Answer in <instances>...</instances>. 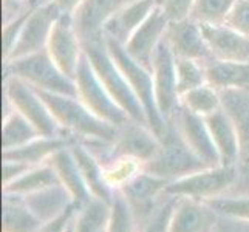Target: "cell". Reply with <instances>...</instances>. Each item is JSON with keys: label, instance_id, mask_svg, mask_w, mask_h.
Masks as SVG:
<instances>
[{"label": "cell", "instance_id": "obj_28", "mask_svg": "<svg viewBox=\"0 0 249 232\" xmlns=\"http://www.w3.org/2000/svg\"><path fill=\"white\" fill-rule=\"evenodd\" d=\"M2 232H37L44 225L28 208L22 195L3 194Z\"/></svg>", "mask_w": 249, "mask_h": 232}, {"label": "cell", "instance_id": "obj_11", "mask_svg": "<svg viewBox=\"0 0 249 232\" xmlns=\"http://www.w3.org/2000/svg\"><path fill=\"white\" fill-rule=\"evenodd\" d=\"M59 17H61V13L51 2L33 10L23 23V28L14 48L8 54V57L3 59V62L47 50L51 30H53Z\"/></svg>", "mask_w": 249, "mask_h": 232}, {"label": "cell", "instance_id": "obj_9", "mask_svg": "<svg viewBox=\"0 0 249 232\" xmlns=\"http://www.w3.org/2000/svg\"><path fill=\"white\" fill-rule=\"evenodd\" d=\"M47 53L59 70L70 79H74L85 50L71 16H61L56 20L47 44Z\"/></svg>", "mask_w": 249, "mask_h": 232}, {"label": "cell", "instance_id": "obj_34", "mask_svg": "<svg viewBox=\"0 0 249 232\" xmlns=\"http://www.w3.org/2000/svg\"><path fill=\"white\" fill-rule=\"evenodd\" d=\"M235 0H195L191 19L200 25H223Z\"/></svg>", "mask_w": 249, "mask_h": 232}, {"label": "cell", "instance_id": "obj_24", "mask_svg": "<svg viewBox=\"0 0 249 232\" xmlns=\"http://www.w3.org/2000/svg\"><path fill=\"white\" fill-rule=\"evenodd\" d=\"M204 70L206 82L220 93L249 91V64L209 59Z\"/></svg>", "mask_w": 249, "mask_h": 232}, {"label": "cell", "instance_id": "obj_36", "mask_svg": "<svg viewBox=\"0 0 249 232\" xmlns=\"http://www.w3.org/2000/svg\"><path fill=\"white\" fill-rule=\"evenodd\" d=\"M110 206L111 211L106 232H140V225L133 215V211L119 191H116Z\"/></svg>", "mask_w": 249, "mask_h": 232}, {"label": "cell", "instance_id": "obj_19", "mask_svg": "<svg viewBox=\"0 0 249 232\" xmlns=\"http://www.w3.org/2000/svg\"><path fill=\"white\" fill-rule=\"evenodd\" d=\"M206 123L218 153L220 166L237 167L240 155V133L232 115L223 106L212 115L206 116Z\"/></svg>", "mask_w": 249, "mask_h": 232}, {"label": "cell", "instance_id": "obj_35", "mask_svg": "<svg viewBox=\"0 0 249 232\" xmlns=\"http://www.w3.org/2000/svg\"><path fill=\"white\" fill-rule=\"evenodd\" d=\"M175 70H177V87L179 96L189 90L208 84L206 82L204 62L195 61V59L177 57Z\"/></svg>", "mask_w": 249, "mask_h": 232}, {"label": "cell", "instance_id": "obj_23", "mask_svg": "<svg viewBox=\"0 0 249 232\" xmlns=\"http://www.w3.org/2000/svg\"><path fill=\"white\" fill-rule=\"evenodd\" d=\"M76 141L78 140L68 133L56 135V136H39V138L33 140L31 143L25 145H20L17 149L3 150L2 158L20 161L30 166H39L47 162L56 152L70 147Z\"/></svg>", "mask_w": 249, "mask_h": 232}, {"label": "cell", "instance_id": "obj_3", "mask_svg": "<svg viewBox=\"0 0 249 232\" xmlns=\"http://www.w3.org/2000/svg\"><path fill=\"white\" fill-rule=\"evenodd\" d=\"M160 140L161 144L155 157L144 164V170L147 174L167 179L170 183L208 167L186 144L172 121H167V128Z\"/></svg>", "mask_w": 249, "mask_h": 232}, {"label": "cell", "instance_id": "obj_10", "mask_svg": "<svg viewBox=\"0 0 249 232\" xmlns=\"http://www.w3.org/2000/svg\"><path fill=\"white\" fill-rule=\"evenodd\" d=\"M177 57L172 53L166 39L161 42L152 59V79L153 90H155L157 107L161 116L167 119L174 115L179 106V93L177 87Z\"/></svg>", "mask_w": 249, "mask_h": 232}, {"label": "cell", "instance_id": "obj_37", "mask_svg": "<svg viewBox=\"0 0 249 232\" xmlns=\"http://www.w3.org/2000/svg\"><path fill=\"white\" fill-rule=\"evenodd\" d=\"M220 217L232 218L249 223V195L240 196H215V198L204 200Z\"/></svg>", "mask_w": 249, "mask_h": 232}, {"label": "cell", "instance_id": "obj_46", "mask_svg": "<svg viewBox=\"0 0 249 232\" xmlns=\"http://www.w3.org/2000/svg\"><path fill=\"white\" fill-rule=\"evenodd\" d=\"M73 218H74V217H73ZM73 218H71L70 223H68V226H67L65 232H74V223H73Z\"/></svg>", "mask_w": 249, "mask_h": 232}, {"label": "cell", "instance_id": "obj_7", "mask_svg": "<svg viewBox=\"0 0 249 232\" xmlns=\"http://www.w3.org/2000/svg\"><path fill=\"white\" fill-rule=\"evenodd\" d=\"M5 101L11 104L19 113H22L28 121L37 128L42 136H56L65 133L59 127L54 116L47 106L40 93L31 85L11 74H5Z\"/></svg>", "mask_w": 249, "mask_h": 232}, {"label": "cell", "instance_id": "obj_16", "mask_svg": "<svg viewBox=\"0 0 249 232\" xmlns=\"http://www.w3.org/2000/svg\"><path fill=\"white\" fill-rule=\"evenodd\" d=\"M164 39L175 57L195 59V61L200 62H206L212 59L201 25L191 19V17L184 20L170 22Z\"/></svg>", "mask_w": 249, "mask_h": 232}, {"label": "cell", "instance_id": "obj_4", "mask_svg": "<svg viewBox=\"0 0 249 232\" xmlns=\"http://www.w3.org/2000/svg\"><path fill=\"white\" fill-rule=\"evenodd\" d=\"M5 74L22 79L39 91L76 96L74 81L65 76L51 61L47 50L5 62Z\"/></svg>", "mask_w": 249, "mask_h": 232}, {"label": "cell", "instance_id": "obj_1", "mask_svg": "<svg viewBox=\"0 0 249 232\" xmlns=\"http://www.w3.org/2000/svg\"><path fill=\"white\" fill-rule=\"evenodd\" d=\"M39 91V90H37ZM59 127L81 143H106L116 140L119 128L102 121L85 107L78 96L39 91Z\"/></svg>", "mask_w": 249, "mask_h": 232}, {"label": "cell", "instance_id": "obj_15", "mask_svg": "<svg viewBox=\"0 0 249 232\" xmlns=\"http://www.w3.org/2000/svg\"><path fill=\"white\" fill-rule=\"evenodd\" d=\"M167 184V179L158 178L142 170L119 189V192L124 195L128 206L132 208L138 225L142 226L158 209L161 203L158 204L157 201L161 196H164V189Z\"/></svg>", "mask_w": 249, "mask_h": 232}, {"label": "cell", "instance_id": "obj_20", "mask_svg": "<svg viewBox=\"0 0 249 232\" xmlns=\"http://www.w3.org/2000/svg\"><path fill=\"white\" fill-rule=\"evenodd\" d=\"M218 214L203 200L178 196L169 232H212Z\"/></svg>", "mask_w": 249, "mask_h": 232}, {"label": "cell", "instance_id": "obj_38", "mask_svg": "<svg viewBox=\"0 0 249 232\" xmlns=\"http://www.w3.org/2000/svg\"><path fill=\"white\" fill-rule=\"evenodd\" d=\"M177 200H178V196L166 195V200L161 201L158 209L153 212V215L140 228V232H169L172 212L175 209Z\"/></svg>", "mask_w": 249, "mask_h": 232}, {"label": "cell", "instance_id": "obj_8", "mask_svg": "<svg viewBox=\"0 0 249 232\" xmlns=\"http://www.w3.org/2000/svg\"><path fill=\"white\" fill-rule=\"evenodd\" d=\"M237 179L238 169L234 166L204 167L191 175L170 181L164 189V194L204 201L223 195L231 186H234Z\"/></svg>", "mask_w": 249, "mask_h": 232}, {"label": "cell", "instance_id": "obj_41", "mask_svg": "<svg viewBox=\"0 0 249 232\" xmlns=\"http://www.w3.org/2000/svg\"><path fill=\"white\" fill-rule=\"evenodd\" d=\"M194 2L195 0H160V6L169 22H178L191 17Z\"/></svg>", "mask_w": 249, "mask_h": 232}, {"label": "cell", "instance_id": "obj_47", "mask_svg": "<svg viewBox=\"0 0 249 232\" xmlns=\"http://www.w3.org/2000/svg\"><path fill=\"white\" fill-rule=\"evenodd\" d=\"M102 232H106V229H104V231H102Z\"/></svg>", "mask_w": 249, "mask_h": 232}, {"label": "cell", "instance_id": "obj_12", "mask_svg": "<svg viewBox=\"0 0 249 232\" xmlns=\"http://www.w3.org/2000/svg\"><path fill=\"white\" fill-rule=\"evenodd\" d=\"M160 144L161 140L149 125L128 121L123 127H119L116 140L108 145L107 158L101 161L115 157H130L145 164L155 157Z\"/></svg>", "mask_w": 249, "mask_h": 232}, {"label": "cell", "instance_id": "obj_14", "mask_svg": "<svg viewBox=\"0 0 249 232\" xmlns=\"http://www.w3.org/2000/svg\"><path fill=\"white\" fill-rule=\"evenodd\" d=\"M169 23V19L158 3L149 14L147 19L135 30V33L124 44V50L127 51V54L140 65L150 70L153 54H155L161 42L164 40Z\"/></svg>", "mask_w": 249, "mask_h": 232}, {"label": "cell", "instance_id": "obj_45", "mask_svg": "<svg viewBox=\"0 0 249 232\" xmlns=\"http://www.w3.org/2000/svg\"><path fill=\"white\" fill-rule=\"evenodd\" d=\"M82 2L84 0H51V3L56 6V10L61 13V16H71V17H74Z\"/></svg>", "mask_w": 249, "mask_h": 232}, {"label": "cell", "instance_id": "obj_6", "mask_svg": "<svg viewBox=\"0 0 249 232\" xmlns=\"http://www.w3.org/2000/svg\"><path fill=\"white\" fill-rule=\"evenodd\" d=\"M73 81L76 85V96L81 99L82 104L91 113L101 118L102 121L118 128L132 121L125 111L116 104L115 99L110 96L107 89L102 85L96 71L93 70L87 54H84Z\"/></svg>", "mask_w": 249, "mask_h": 232}, {"label": "cell", "instance_id": "obj_39", "mask_svg": "<svg viewBox=\"0 0 249 232\" xmlns=\"http://www.w3.org/2000/svg\"><path fill=\"white\" fill-rule=\"evenodd\" d=\"M33 10H27L20 14H17L13 19L3 22V27H2V42H3V59L8 57V54L11 53V50L14 48L17 39L20 36V31L23 28V23L27 20L28 14Z\"/></svg>", "mask_w": 249, "mask_h": 232}, {"label": "cell", "instance_id": "obj_17", "mask_svg": "<svg viewBox=\"0 0 249 232\" xmlns=\"http://www.w3.org/2000/svg\"><path fill=\"white\" fill-rule=\"evenodd\" d=\"M212 59L249 64V37L228 25H201Z\"/></svg>", "mask_w": 249, "mask_h": 232}, {"label": "cell", "instance_id": "obj_2", "mask_svg": "<svg viewBox=\"0 0 249 232\" xmlns=\"http://www.w3.org/2000/svg\"><path fill=\"white\" fill-rule=\"evenodd\" d=\"M84 50L93 70L96 71L102 85L107 89V91L115 99L116 104L125 111L132 121L149 125L147 116H145V111L140 99L136 98V94L133 93L130 85H128L125 76L119 70V67L108 53L104 37L84 44Z\"/></svg>", "mask_w": 249, "mask_h": 232}, {"label": "cell", "instance_id": "obj_31", "mask_svg": "<svg viewBox=\"0 0 249 232\" xmlns=\"http://www.w3.org/2000/svg\"><path fill=\"white\" fill-rule=\"evenodd\" d=\"M111 206L102 200L91 198L74 214V232H102L110 218Z\"/></svg>", "mask_w": 249, "mask_h": 232}, {"label": "cell", "instance_id": "obj_44", "mask_svg": "<svg viewBox=\"0 0 249 232\" xmlns=\"http://www.w3.org/2000/svg\"><path fill=\"white\" fill-rule=\"evenodd\" d=\"M3 22L13 19L17 14L28 10V0H2Z\"/></svg>", "mask_w": 249, "mask_h": 232}, {"label": "cell", "instance_id": "obj_43", "mask_svg": "<svg viewBox=\"0 0 249 232\" xmlns=\"http://www.w3.org/2000/svg\"><path fill=\"white\" fill-rule=\"evenodd\" d=\"M74 214H76V206H71L70 209H67L59 217L44 223V225L39 228L37 232H65L68 223L71 221V218L74 217Z\"/></svg>", "mask_w": 249, "mask_h": 232}, {"label": "cell", "instance_id": "obj_13", "mask_svg": "<svg viewBox=\"0 0 249 232\" xmlns=\"http://www.w3.org/2000/svg\"><path fill=\"white\" fill-rule=\"evenodd\" d=\"M167 121H172L175 124L186 144L206 166H220V158L215 145H213L206 118L192 113V111H189L186 107L179 104Z\"/></svg>", "mask_w": 249, "mask_h": 232}, {"label": "cell", "instance_id": "obj_33", "mask_svg": "<svg viewBox=\"0 0 249 232\" xmlns=\"http://www.w3.org/2000/svg\"><path fill=\"white\" fill-rule=\"evenodd\" d=\"M102 162L106 170V179L110 187L119 191L127 181H130L140 172L144 170V164L141 161L130 158V157H115L106 160Z\"/></svg>", "mask_w": 249, "mask_h": 232}, {"label": "cell", "instance_id": "obj_22", "mask_svg": "<svg viewBox=\"0 0 249 232\" xmlns=\"http://www.w3.org/2000/svg\"><path fill=\"white\" fill-rule=\"evenodd\" d=\"M158 3L160 0H133L127 3L106 22L102 36L124 45Z\"/></svg>", "mask_w": 249, "mask_h": 232}, {"label": "cell", "instance_id": "obj_40", "mask_svg": "<svg viewBox=\"0 0 249 232\" xmlns=\"http://www.w3.org/2000/svg\"><path fill=\"white\" fill-rule=\"evenodd\" d=\"M225 25L249 37V0H235Z\"/></svg>", "mask_w": 249, "mask_h": 232}, {"label": "cell", "instance_id": "obj_32", "mask_svg": "<svg viewBox=\"0 0 249 232\" xmlns=\"http://www.w3.org/2000/svg\"><path fill=\"white\" fill-rule=\"evenodd\" d=\"M179 104L186 107L189 111H192V113L206 118L223 107V96L220 91L211 87L209 84H204L181 94L179 96Z\"/></svg>", "mask_w": 249, "mask_h": 232}, {"label": "cell", "instance_id": "obj_29", "mask_svg": "<svg viewBox=\"0 0 249 232\" xmlns=\"http://www.w3.org/2000/svg\"><path fill=\"white\" fill-rule=\"evenodd\" d=\"M42 136L27 118L5 101V116L2 124V149L11 150Z\"/></svg>", "mask_w": 249, "mask_h": 232}, {"label": "cell", "instance_id": "obj_18", "mask_svg": "<svg viewBox=\"0 0 249 232\" xmlns=\"http://www.w3.org/2000/svg\"><path fill=\"white\" fill-rule=\"evenodd\" d=\"M130 2L133 0H84L73 17L74 27L84 44L104 37L102 28L106 22Z\"/></svg>", "mask_w": 249, "mask_h": 232}, {"label": "cell", "instance_id": "obj_25", "mask_svg": "<svg viewBox=\"0 0 249 232\" xmlns=\"http://www.w3.org/2000/svg\"><path fill=\"white\" fill-rule=\"evenodd\" d=\"M70 147L56 152L47 162H50L54 167L59 179H61V184L71 195L76 209H79L93 198V195L90 194L87 184L84 181L82 174L78 167V162H76Z\"/></svg>", "mask_w": 249, "mask_h": 232}, {"label": "cell", "instance_id": "obj_42", "mask_svg": "<svg viewBox=\"0 0 249 232\" xmlns=\"http://www.w3.org/2000/svg\"><path fill=\"white\" fill-rule=\"evenodd\" d=\"M31 166L25 164L20 161H14V160H3V166H2V181L3 186L13 183L14 179H17L20 175H23Z\"/></svg>", "mask_w": 249, "mask_h": 232}, {"label": "cell", "instance_id": "obj_5", "mask_svg": "<svg viewBox=\"0 0 249 232\" xmlns=\"http://www.w3.org/2000/svg\"><path fill=\"white\" fill-rule=\"evenodd\" d=\"M104 42L107 45L108 53L113 57V61L119 67V70L123 71L128 85L132 87L136 98L140 99L141 106L147 116L149 127L157 133L158 138L164 135L167 128V121L161 116L160 110L157 107V99H155V90H153V79H152V71L147 70L145 67L140 65L136 61L127 54L124 50V45L118 44L115 40H110L104 37Z\"/></svg>", "mask_w": 249, "mask_h": 232}, {"label": "cell", "instance_id": "obj_26", "mask_svg": "<svg viewBox=\"0 0 249 232\" xmlns=\"http://www.w3.org/2000/svg\"><path fill=\"white\" fill-rule=\"evenodd\" d=\"M223 106L235 119L240 133V155H238V175L249 178V91H228L221 93Z\"/></svg>", "mask_w": 249, "mask_h": 232}, {"label": "cell", "instance_id": "obj_30", "mask_svg": "<svg viewBox=\"0 0 249 232\" xmlns=\"http://www.w3.org/2000/svg\"><path fill=\"white\" fill-rule=\"evenodd\" d=\"M61 184V179L57 177V172L50 162H44L39 166H31L23 175H20L13 183L3 186V194H14V195H28L39 192L42 189L50 186Z\"/></svg>", "mask_w": 249, "mask_h": 232}, {"label": "cell", "instance_id": "obj_27", "mask_svg": "<svg viewBox=\"0 0 249 232\" xmlns=\"http://www.w3.org/2000/svg\"><path fill=\"white\" fill-rule=\"evenodd\" d=\"M23 200L42 223L59 217L67 209L74 206L71 195L62 184H54L39 192L28 194L23 196Z\"/></svg>", "mask_w": 249, "mask_h": 232}, {"label": "cell", "instance_id": "obj_21", "mask_svg": "<svg viewBox=\"0 0 249 232\" xmlns=\"http://www.w3.org/2000/svg\"><path fill=\"white\" fill-rule=\"evenodd\" d=\"M73 157L78 162V167L82 174V178L85 184H87L90 194L93 198L102 200L108 204H111L115 198L116 191L113 187H110L106 179V170L102 161L98 158V155L94 153L87 144L76 141L70 147Z\"/></svg>", "mask_w": 249, "mask_h": 232}]
</instances>
